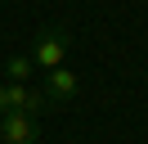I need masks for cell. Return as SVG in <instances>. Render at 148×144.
<instances>
[{
    "label": "cell",
    "mask_w": 148,
    "mask_h": 144,
    "mask_svg": "<svg viewBox=\"0 0 148 144\" xmlns=\"http://www.w3.org/2000/svg\"><path fill=\"white\" fill-rule=\"evenodd\" d=\"M0 113L40 117V113H49V99H45V90L27 86V81H0Z\"/></svg>",
    "instance_id": "6da1fadb"
},
{
    "label": "cell",
    "mask_w": 148,
    "mask_h": 144,
    "mask_svg": "<svg viewBox=\"0 0 148 144\" xmlns=\"http://www.w3.org/2000/svg\"><path fill=\"white\" fill-rule=\"evenodd\" d=\"M67 50H72V32H67V27H45V32L36 36L32 63H36L40 72H54V68L67 63Z\"/></svg>",
    "instance_id": "7a4b0ae2"
},
{
    "label": "cell",
    "mask_w": 148,
    "mask_h": 144,
    "mask_svg": "<svg viewBox=\"0 0 148 144\" xmlns=\"http://www.w3.org/2000/svg\"><path fill=\"white\" fill-rule=\"evenodd\" d=\"M40 122L27 113H0V144H36Z\"/></svg>",
    "instance_id": "3957f363"
},
{
    "label": "cell",
    "mask_w": 148,
    "mask_h": 144,
    "mask_svg": "<svg viewBox=\"0 0 148 144\" xmlns=\"http://www.w3.org/2000/svg\"><path fill=\"white\" fill-rule=\"evenodd\" d=\"M76 90H81V77L67 63L54 68V72H45V99L49 104H67V99H76Z\"/></svg>",
    "instance_id": "277c9868"
},
{
    "label": "cell",
    "mask_w": 148,
    "mask_h": 144,
    "mask_svg": "<svg viewBox=\"0 0 148 144\" xmlns=\"http://www.w3.org/2000/svg\"><path fill=\"white\" fill-rule=\"evenodd\" d=\"M32 68H36V63H32V54H14V59L5 63V77H9V81H27Z\"/></svg>",
    "instance_id": "5b68a950"
}]
</instances>
